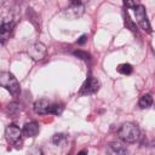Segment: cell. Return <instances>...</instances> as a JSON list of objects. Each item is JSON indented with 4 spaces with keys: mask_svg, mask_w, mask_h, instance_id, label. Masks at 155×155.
Wrapping results in <instances>:
<instances>
[{
    "mask_svg": "<svg viewBox=\"0 0 155 155\" xmlns=\"http://www.w3.org/2000/svg\"><path fill=\"white\" fill-rule=\"evenodd\" d=\"M63 139H65V136H64L63 133H56V134L53 136V138H52V142H53L56 145H58V144H61V142H62Z\"/></svg>",
    "mask_w": 155,
    "mask_h": 155,
    "instance_id": "cell-16",
    "label": "cell"
},
{
    "mask_svg": "<svg viewBox=\"0 0 155 155\" xmlns=\"http://www.w3.org/2000/svg\"><path fill=\"white\" fill-rule=\"evenodd\" d=\"M0 86L4 87L5 90H7L13 96H17L21 92L19 84H18L16 76L8 71H1L0 73Z\"/></svg>",
    "mask_w": 155,
    "mask_h": 155,
    "instance_id": "cell-2",
    "label": "cell"
},
{
    "mask_svg": "<svg viewBox=\"0 0 155 155\" xmlns=\"http://www.w3.org/2000/svg\"><path fill=\"white\" fill-rule=\"evenodd\" d=\"M125 25L131 30V31H133V33H137V27H136V24L131 21V18H130V16H128V13H127V11L125 12Z\"/></svg>",
    "mask_w": 155,
    "mask_h": 155,
    "instance_id": "cell-14",
    "label": "cell"
},
{
    "mask_svg": "<svg viewBox=\"0 0 155 155\" xmlns=\"http://www.w3.org/2000/svg\"><path fill=\"white\" fill-rule=\"evenodd\" d=\"M13 29V22L11 19H0V44L5 42Z\"/></svg>",
    "mask_w": 155,
    "mask_h": 155,
    "instance_id": "cell-8",
    "label": "cell"
},
{
    "mask_svg": "<svg viewBox=\"0 0 155 155\" xmlns=\"http://www.w3.org/2000/svg\"><path fill=\"white\" fill-rule=\"evenodd\" d=\"M78 155H87V151L86 150H81V151L78 153Z\"/></svg>",
    "mask_w": 155,
    "mask_h": 155,
    "instance_id": "cell-21",
    "label": "cell"
},
{
    "mask_svg": "<svg viewBox=\"0 0 155 155\" xmlns=\"http://www.w3.org/2000/svg\"><path fill=\"white\" fill-rule=\"evenodd\" d=\"M138 104H139V107H140L142 109L150 108V107L153 105V97H151V94H149V93L143 94V96L140 97V99H139Z\"/></svg>",
    "mask_w": 155,
    "mask_h": 155,
    "instance_id": "cell-11",
    "label": "cell"
},
{
    "mask_svg": "<svg viewBox=\"0 0 155 155\" xmlns=\"http://www.w3.org/2000/svg\"><path fill=\"white\" fill-rule=\"evenodd\" d=\"M84 12H85V5L81 1L74 0L64 10V16L68 19H78L84 15Z\"/></svg>",
    "mask_w": 155,
    "mask_h": 155,
    "instance_id": "cell-3",
    "label": "cell"
},
{
    "mask_svg": "<svg viewBox=\"0 0 155 155\" xmlns=\"http://www.w3.org/2000/svg\"><path fill=\"white\" fill-rule=\"evenodd\" d=\"M110 148L113 150L114 154L116 155H127V149L125 145H122L121 143H117V142H114L110 144Z\"/></svg>",
    "mask_w": 155,
    "mask_h": 155,
    "instance_id": "cell-12",
    "label": "cell"
},
{
    "mask_svg": "<svg viewBox=\"0 0 155 155\" xmlns=\"http://www.w3.org/2000/svg\"><path fill=\"white\" fill-rule=\"evenodd\" d=\"M116 70H117L120 74H122V75H130V74L133 71V68H132V65L128 64V63H121V64L117 65Z\"/></svg>",
    "mask_w": 155,
    "mask_h": 155,
    "instance_id": "cell-13",
    "label": "cell"
},
{
    "mask_svg": "<svg viewBox=\"0 0 155 155\" xmlns=\"http://www.w3.org/2000/svg\"><path fill=\"white\" fill-rule=\"evenodd\" d=\"M50 107H51V103L45 99V98H41V99H38L35 103H34V111L39 115H45V114H48L50 111Z\"/></svg>",
    "mask_w": 155,
    "mask_h": 155,
    "instance_id": "cell-10",
    "label": "cell"
},
{
    "mask_svg": "<svg viewBox=\"0 0 155 155\" xmlns=\"http://www.w3.org/2000/svg\"><path fill=\"white\" fill-rule=\"evenodd\" d=\"M63 110V107L61 104H51L50 107V111L48 114H54V115H59Z\"/></svg>",
    "mask_w": 155,
    "mask_h": 155,
    "instance_id": "cell-15",
    "label": "cell"
},
{
    "mask_svg": "<svg viewBox=\"0 0 155 155\" xmlns=\"http://www.w3.org/2000/svg\"><path fill=\"white\" fill-rule=\"evenodd\" d=\"M133 11H134L136 21H137V23L139 24V27H140L143 30L150 33V31H151V25H150V23H149V21H148V16H147L145 7H144L143 5H139V4H138V5L133 8Z\"/></svg>",
    "mask_w": 155,
    "mask_h": 155,
    "instance_id": "cell-4",
    "label": "cell"
},
{
    "mask_svg": "<svg viewBox=\"0 0 155 155\" xmlns=\"http://www.w3.org/2000/svg\"><path fill=\"white\" fill-rule=\"evenodd\" d=\"M74 56L79 57V58H81V59H90V57H91L87 52H82V51H75V52H74Z\"/></svg>",
    "mask_w": 155,
    "mask_h": 155,
    "instance_id": "cell-17",
    "label": "cell"
},
{
    "mask_svg": "<svg viewBox=\"0 0 155 155\" xmlns=\"http://www.w3.org/2000/svg\"><path fill=\"white\" fill-rule=\"evenodd\" d=\"M86 41H87V35H86V34H84V35H81V36L79 38L78 44H79V45H84Z\"/></svg>",
    "mask_w": 155,
    "mask_h": 155,
    "instance_id": "cell-19",
    "label": "cell"
},
{
    "mask_svg": "<svg viewBox=\"0 0 155 155\" xmlns=\"http://www.w3.org/2000/svg\"><path fill=\"white\" fill-rule=\"evenodd\" d=\"M28 155H42V151H41L40 148H33V149L28 153Z\"/></svg>",
    "mask_w": 155,
    "mask_h": 155,
    "instance_id": "cell-18",
    "label": "cell"
},
{
    "mask_svg": "<svg viewBox=\"0 0 155 155\" xmlns=\"http://www.w3.org/2000/svg\"><path fill=\"white\" fill-rule=\"evenodd\" d=\"M21 136H22V130L17 125L10 124L8 126H6V128H5V137H6L8 143L16 144L19 140Z\"/></svg>",
    "mask_w": 155,
    "mask_h": 155,
    "instance_id": "cell-6",
    "label": "cell"
},
{
    "mask_svg": "<svg viewBox=\"0 0 155 155\" xmlns=\"http://www.w3.org/2000/svg\"><path fill=\"white\" fill-rule=\"evenodd\" d=\"M28 54L34 59V61H41L45 56H46V52H47V48L44 44L41 42H35V44H31L28 50H27Z\"/></svg>",
    "mask_w": 155,
    "mask_h": 155,
    "instance_id": "cell-5",
    "label": "cell"
},
{
    "mask_svg": "<svg viewBox=\"0 0 155 155\" xmlns=\"http://www.w3.org/2000/svg\"><path fill=\"white\" fill-rule=\"evenodd\" d=\"M137 5H138V4L134 2V1H125V6H127V7H132V8H134Z\"/></svg>",
    "mask_w": 155,
    "mask_h": 155,
    "instance_id": "cell-20",
    "label": "cell"
},
{
    "mask_svg": "<svg viewBox=\"0 0 155 155\" xmlns=\"http://www.w3.org/2000/svg\"><path fill=\"white\" fill-rule=\"evenodd\" d=\"M140 136L139 127L134 122H124L117 130V137L125 143H134Z\"/></svg>",
    "mask_w": 155,
    "mask_h": 155,
    "instance_id": "cell-1",
    "label": "cell"
},
{
    "mask_svg": "<svg viewBox=\"0 0 155 155\" xmlns=\"http://www.w3.org/2000/svg\"><path fill=\"white\" fill-rule=\"evenodd\" d=\"M39 131H40V127H39V125H38V122L30 121V122H27V124L23 126V128H22V134H23L24 137H28V138H34V137L38 136Z\"/></svg>",
    "mask_w": 155,
    "mask_h": 155,
    "instance_id": "cell-9",
    "label": "cell"
},
{
    "mask_svg": "<svg viewBox=\"0 0 155 155\" xmlns=\"http://www.w3.org/2000/svg\"><path fill=\"white\" fill-rule=\"evenodd\" d=\"M98 90H99V81L94 76H88L86 79V81L84 82V85L81 86L80 93L81 94H92V93H96Z\"/></svg>",
    "mask_w": 155,
    "mask_h": 155,
    "instance_id": "cell-7",
    "label": "cell"
}]
</instances>
